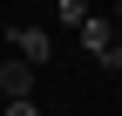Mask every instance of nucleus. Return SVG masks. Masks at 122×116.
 I'll return each mask as SVG.
<instances>
[{"label":"nucleus","instance_id":"f03ea898","mask_svg":"<svg viewBox=\"0 0 122 116\" xmlns=\"http://www.w3.org/2000/svg\"><path fill=\"white\" fill-rule=\"evenodd\" d=\"M7 48L20 55V62H34V68L54 62V34H48V27H7Z\"/></svg>","mask_w":122,"mask_h":116},{"label":"nucleus","instance_id":"f257e3e1","mask_svg":"<svg viewBox=\"0 0 122 116\" xmlns=\"http://www.w3.org/2000/svg\"><path fill=\"white\" fill-rule=\"evenodd\" d=\"M34 62H20V55H7L0 62V103H34Z\"/></svg>","mask_w":122,"mask_h":116},{"label":"nucleus","instance_id":"423d86ee","mask_svg":"<svg viewBox=\"0 0 122 116\" xmlns=\"http://www.w3.org/2000/svg\"><path fill=\"white\" fill-rule=\"evenodd\" d=\"M115 21H122V7H115Z\"/></svg>","mask_w":122,"mask_h":116},{"label":"nucleus","instance_id":"20e7f679","mask_svg":"<svg viewBox=\"0 0 122 116\" xmlns=\"http://www.w3.org/2000/svg\"><path fill=\"white\" fill-rule=\"evenodd\" d=\"M54 21H68L75 34H81V27H88V7H81V0H54Z\"/></svg>","mask_w":122,"mask_h":116},{"label":"nucleus","instance_id":"7ed1b4c3","mask_svg":"<svg viewBox=\"0 0 122 116\" xmlns=\"http://www.w3.org/2000/svg\"><path fill=\"white\" fill-rule=\"evenodd\" d=\"M81 48H88V55H95V62H109V55L122 48V41H115V27H109V21H102V14H88V27H81Z\"/></svg>","mask_w":122,"mask_h":116},{"label":"nucleus","instance_id":"39448f33","mask_svg":"<svg viewBox=\"0 0 122 116\" xmlns=\"http://www.w3.org/2000/svg\"><path fill=\"white\" fill-rule=\"evenodd\" d=\"M0 116H41V109H34V103H7Z\"/></svg>","mask_w":122,"mask_h":116},{"label":"nucleus","instance_id":"0eeeda50","mask_svg":"<svg viewBox=\"0 0 122 116\" xmlns=\"http://www.w3.org/2000/svg\"><path fill=\"white\" fill-rule=\"evenodd\" d=\"M0 109H7V103H0Z\"/></svg>","mask_w":122,"mask_h":116}]
</instances>
